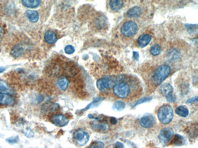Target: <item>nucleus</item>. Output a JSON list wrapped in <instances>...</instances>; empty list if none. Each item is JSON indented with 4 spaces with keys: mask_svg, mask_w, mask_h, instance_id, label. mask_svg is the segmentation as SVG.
<instances>
[{
    "mask_svg": "<svg viewBox=\"0 0 198 148\" xmlns=\"http://www.w3.org/2000/svg\"><path fill=\"white\" fill-rule=\"evenodd\" d=\"M42 108L45 112L52 113L55 112L58 109L59 105L56 103H47L43 105Z\"/></svg>",
    "mask_w": 198,
    "mask_h": 148,
    "instance_id": "obj_22",
    "label": "nucleus"
},
{
    "mask_svg": "<svg viewBox=\"0 0 198 148\" xmlns=\"http://www.w3.org/2000/svg\"><path fill=\"white\" fill-rule=\"evenodd\" d=\"M25 7L29 8H35L40 5L41 1L39 0H24L21 1Z\"/></svg>",
    "mask_w": 198,
    "mask_h": 148,
    "instance_id": "obj_23",
    "label": "nucleus"
},
{
    "mask_svg": "<svg viewBox=\"0 0 198 148\" xmlns=\"http://www.w3.org/2000/svg\"><path fill=\"white\" fill-rule=\"evenodd\" d=\"M109 4L112 10L115 11H117L122 8L124 5V2L119 0L111 1Z\"/></svg>",
    "mask_w": 198,
    "mask_h": 148,
    "instance_id": "obj_25",
    "label": "nucleus"
},
{
    "mask_svg": "<svg viewBox=\"0 0 198 148\" xmlns=\"http://www.w3.org/2000/svg\"><path fill=\"white\" fill-rule=\"evenodd\" d=\"M174 132L172 128L166 127L161 130L159 135L160 141L163 144H167L170 142L173 136Z\"/></svg>",
    "mask_w": 198,
    "mask_h": 148,
    "instance_id": "obj_10",
    "label": "nucleus"
},
{
    "mask_svg": "<svg viewBox=\"0 0 198 148\" xmlns=\"http://www.w3.org/2000/svg\"><path fill=\"white\" fill-rule=\"evenodd\" d=\"M185 143V140L184 138L180 135L177 134L174 135V137L173 136L170 144L175 146H179L183 145Z\"/></svg>",
    "mask_w": 198,
    "mask_h": 148,
    "instance_id": "obj_21",
    "label": "nucleus"
},
{
    "mask_svg": "<svg viewBox=\"0 0 198 148\" xmlns=\"http://www.w3.org/2000/svg\"><path fill=\"white\" fill-rule=\"evenodd\" d=\"M64 50L66 54L71 55L74 52L75 49L72 46L67 45L65 48Z\"/></svg>",
    "mask_w": 198,
    "mask_h": 148,
    "instance_id": "obj_35",
    "label": "nucleus"
},
{
    "mask_svg": "<svg viewBox=\"0 0 198 148\" xmlns=\"http://www.w3.org/2000/svg\"><path fill=\"white\" fill-rule=\"evenodd\" d=\"M133 58L135 60H138L139 57V54L137 52H133Z\"/></svg>",
    "mask_w": 198,
    "mask_h": 148,
    "instance_id": "obj_41",
    "label": "nucleus"
},
{
    "mask_svg": "<svg viewBox=\"0 0 198 148\" xmlns=\"http://www.w3.org/2000/svg\"><path fill=\"white\" fill-rule=\"evenodd\" d=\"M161 51V48L158 45H154L150 49V53L151 55L154 56L159 55Z\"/></svg>",
    "mask_w": 198,
    "mask_h": 148,
    "instance_id": "obj_28",
    "label": "nucleus"
},
{
    "mask_svg": "<svg viewBox=\"0 0 198 148\" xmlns=\"http://www.w3.org/2000/svg\"><path fill=\"white\" fill-rule=\"evenodd\" d=\"M26 15L29 21L33 23L37 22L39 18L38 12L35 10H28L26 12Z\"/></svg>",
    "mask_w": 198,
    "mask_h": 148,
    "instance_id": "obj_17",
    "label": "nucleus"
},
{
    "mask_svg": "<svg viewBox=\"0 0 198 148\" xmlns=\"http://www.w3.org/2000/svg\"><path fill=\"white\" fill-rule=\"evenodd\" d=\"M23 133L26 137L29 138H32L35 135V134H34L33 131L28 128H27L23 130Z\"/></svg>",
    "mask_w": 198,
    "mask_h": 148,
    "instance_id": "obj_32",
    "label": "nucleus"
},
{
    "mask_svg": "<svg viewBox=\"0 0 198 148\" xmlns=\"http://www.w3.org/2000/svg\"><path fill=\"white\" fill-rule=\"evenodd\" d=\"M5 68H4V67H1L0 68V73H1L3 72L5 70Z\"/></svg>",
    "mask_w": 198,
    "mask_h": 148,
    "instance_id": "obj_44",
    "label": "nucleus"
},
{
    "mask_svg": "<svg viewBox=\"0 0 198 148\" xmlns=\"http://www.w3.org/2000/svg\"><path fill=\"white\" fill-rule=\"evenodd\" d=\"M50 120L54 125L60 127L67 126L69 121V119L63 114L52 115Z\"/></svg>",
    "mask_w": 198,
    "mask_h": 148,
    "instance_id": "obj_9",
    "label": "nucleus"
},
{
    "mask_svg": "<svg viewBox=\"0 0 198 148\" xmlns=\"http://www.w3.org/2000/svg\"><path fill=\"white\" fill-rule=\"evenodd\" d=\"M142 90L139 81L133 77H118L117 83L113 88L115 96L126 100H132L138 97Z\"/></svg>",
    "mask_w": 198,
    "mask_h": 148,
    "instance_id": "obj_1",
    "label": "nucleus"
},
{
    "mask_svg": "<svg viewBox=\"0 0 198 148\" xmlns=\"http://www.w3.org/2000/svg\"><path fill=\"white\" fill-rule=\"evenodd\" d=\"M75 67L72 66H70L65 68V74L70 76H72L75 74L77 72L76 69Z\"/></svg>",
    "mask_w": 198,
    "mask_h": 148,
    "instance_id": "obj_29",
    "label": "nucleus"
},
{
    "mask_svg": "<svg viewBox=\"0 0 198 148\" xmlns=\"http://www.w3.org/2000/svg\"><path fill=\"white\" fill-rule=\"evenodd\" d=\"M15 103V100L14 97L8 94H0V104L4 105H13Z\"/></svg>",
    "mask_w": 198,
    "mask_h": 148,
    "instance_id": "obj_14",
    "label": "nucleus"
},
{
    "mask_svg": "<svg viewBox=\"0 0 198 148\" xmlns=\"http://www.w3.org/2000/svg\"><path fill=\"white\" fill-rule=\"evenodd\" d=\"M92 128L99 133H106L110 129V125L104 121L97 120L92 121L91 124Z\"/></svg>",
    "mask_w": 198,
    "mask_h": 148,
    "instance_id": "obj_8",
    "label": "nucleus"
},
{
    "mask_svg": "<svg viewBox=\"0 0 198 148\" xmlns=\"http://www.w3.org/2000/svg\"><path fill=\"white\" fill-rule=\"evenodd\" d=\"M125 106V103L124 101L120 100L117 101L114 103L112 108L113 110L120 111L124 108Z\"/></svg>",
    "mask_w": 198,
    "mask_h": 148,
    "instance_id": "obj_27",
    "label": "nucleus"
},
{
    "mask_svg": "<svg viewBox=\"0 0 198 148\" xmlns=\"http://www.w3.org/2000/svg\"><path fill=\"white\" fill-rule=\"evenodd\" d=\"M173 111L169 105H164L160 107L157 115L159 121L163 124H167L171 122L173 117Z\"/></svg>",
    "mask_w": 198,
    "mask_h": 148,
    "instance_id": "obj_4",
    "label": "nucleus"
},
{
    "mask_svg": "<svg viewBox=\"0 0 198 148\" xmlns=\"http://www.w3.org/2000/svg\"><path fill=\"white\" fill-rule=\"evenodd\" d=\"M29 46L26 41V39L17 41L16 43H12L10 47L9 53L11 56L15 58H19L25 56L26 51L29 48Z\"/></svg>",
    "mask_w": 198,
    "mask_h": 148,
    "instance_id": "obj_3",
    "label": "nucleus"
},
{
    "mask_svg": "<svg viewBox=\"0 0 198 148\" xmlns=\"http://www.w3.org/2000/svg\"><path fill=\"white\" fill-rule=\"evenodd\" d=\"M165 97L167 101L169 102H174L176 101V99H177L176 96L174 95L173 93L168 94Z\"/></svg>",
    "mask_w": 198,
    "mask_h": 148,
    "instance_id": "obj_37",
    "label": "nucleus"
},
{
    "mask_svg": "<svg viewBox=\"0 0 198 148\" xmlns=\"http://www.w3.org/2000/svg\"><path fill=\"white\" fill-rule=\"evenodd\" d=\"M142 12V9L141 7L135 6L130 8L127 11L126 15L129 18H136L141 16Z\"/></svg>",
    "mask_w": 198,
    "mask_h": 148,
    "instance_id": "obj_16",
    "label": "nucleus"
},
{
    "mask_svg": "<svg viewBox=\"0 0 198 148\" xmlns=\"http://www.w3.org/2000/svg\"><path fill=\"white\" fill-rule=\"evenodd\" d=\"M118 77L108 76L100 78L97 81L96 85L98 89L103 93H107L113 87L118 80Z\"/></svg>",
    "mask_w": 198,
    "mask_h": 148,
    "instance_id": "obj_5",
    "label": "nucleus"
},
{
    "mask_svg": "<svg viewBox=\"0 0 198 148\" xmlns=\"http://www.w3.org/2000/svg\"><path fill=\"white\" fill-rule=\"evenodd\" d=\"M138 30V25L135 22L129 21L125 22L121 27L120 32L125 37L130 38L134 36Z\"/></svg>",
    "mask_w": 198,
    "mask_h": 148,
    "instance_id": "obj_6",
    "label": "nucleus"
},
{
    "mask_svg": "<svg viewBox=\"0 0 198 148\" xmlns=\"http://www.w3.org/2000/svg\"><path fill=\"white\" fill-rule=\"evenodd\" d=\"M198 101V97H196L188 99L187 101V103H196Z\"/></svg>",
    "mask_w": 198,
    "mask_h": 148,
    "instance_id": "obj_39",
    "label": "nucleus"
},
{
    "mask_svg": "<svg viewBox=\"0 0 198 148\" xmlns=\"http://www.w3.org/2000/svg\"><path fill=\"white\" fill-rule=\"evenodd\" d=\"M171 72V69L168 65H162L157 66L150 74V83L154 86H159L170 75Z\"/></svg>",
    "mask_w": 198,
    "mask_h": 148,
    "instance_id": "obj_2",
    "label": "nucleus"
},
{
    "mask_svg": "<svg viewBox=\"0 0 198 148\" xmlns=\"http://www.w3.org/2000/svg\"><path fill=\"white\" fill-rule=\"evenodd\" d=\"M122 141L124 144V148H137L135 144L132 142L125 139H122Z\"/></svg>",
    "mask_w": 198,
    "mask_h": 148,
    "instance_id": "obj_33",
    "label": "nucleus"
},
{
    "mask_svg": "<svg viewBox=\"0 0 198 148\" xmlns=\"http://www.w3.org/2000/svg\"><path fill=\"white\" fill-rule=\"evenodd\" d=\"M5 141L10 144H14L17 143L19 141V137L18 136H13L6 138Z\"/></svg>",
    "mask_w": 198,
    "mask_h": 148,
    "instance_id": "obj_31",
    "label": "nucleus"
},
{
    "mask_svg": "<svg viewBox=\"0 0 198 148\" xmlns=\"http://www.w3.org/2000/svg\"><path fill=\"white\" fill-rule=\"evenodd\" d=\"M175 112L180 117H186L189 114V110L185 105H180L176 108Z\"/></svg>",
    "mask_w": 198,
    "mask_h": 148,
    "instance_id": "obj_24",
    "label": "nucleus"
},
{
    "mask_svg": "<svg viewBox=\"0 0 198 148\" xmlns=\"http://www.w3.org/2000/svg\"><path fill=\"white\" fill-rule=\"evenodd\" d=\"M45 41L49 44H52L56 42L57 38L56 34L52 31H47L44 36Z\"/></svg>",
    "mask_w": 198,
    "mask_h": 148,
    "instance_id": "obj_19",
    "label": "nucleus"
},
{
    "mask_svg": "<svg viewBox=\"0 0 198 148\" xmlns=\"http://www.w3.org/2000/svg\"><path fill=\"white\" fill-rule=\"evenodd\" d=\"M44 100V97L41 95H39L36 97V101L38 103H40Z\"/></svg>",
    "mask_w": 198,
    "mask_h": 148,
    "instance_id": "obj_40",
    "label": "nucleus"
},
{
    "mask_svg": "<svg viewBox=\"0 0 198 148\" xmlns=\"http://www.w3.org/2000/svg\"><path fill=\"white\" fill-rule=\"evenodd\" d=\"M159 90L161 93L166 97L168 94L173 93V89L170 84L165 83L162 84L160 87Z\"/></svg>",
    "mask_w": 198,
    "mask_h": 148,
    "instance_id": "obj_20",
    "label": "nucleus"
},
{
    "mask_svg": "<svg viewBox=\"0 0 198 148\" xmlns=\"http://www.w3.org/2000/svg\"><path fill=\"white\" fill-rule=\"evenodd\" d=\"M152 100V98L151 97H148L145 98H142L140 99L138 101H137V103L135 104L134 107L141 104L142 103H145V102H148V101H150Z\"/></svg>",
    "mask_w": 198,
    "mask_h": 148,
    "instance_id": "obj_36",
    "label": "nucleus"
},
{
    "mask_svg": "<svg viewBox=\"0 0 198 148\" xmlns=\"http://www.w3.org/2000/svg\"><path fill=\"white\" fill-rule=\"evenodd\" d=\"M72 137L76 144L80 146L86 145L90 138L89 133L82 128L76 130L73 133Z\"/></svg>",
    "mask_w": 198,
    "mask_h": 148,
    "instance_id": "obj_7",
    "label": "nucleus"
},
{
    "mask_svg": "<svg viewBox=\"0 0 198 148\" xmlns=\"http://www.w3.org/2000/svg\"><path fill=\"white\" fill-rule=\"evenodd\" d=\"M104 145L101 142H94L91 145L89 148H104Z\"/></svg>",
    "mask_w": 198,
    "mask_h": 148,
    "instance_id": "obj_34",
    "label": "nucleus"
},
{
    "mask_svg": "<svg viewBox=\"0 0 198 148\" xmlns=\"http://www.w3.org/2000/svg\"><path fill=\"white\" fill-rule=\"evenodd\" d=\"M69 84L68 80L65 77H60L58 78L57 82L58 88L61 90H65L67 88Z\"/></svg>",
    "mask_w": 198,
    "mask_h": 148,
    "instance_id": "obj_18",
    "label": "nucleus"
},
{
    "mask_svg": "<svg viewBox=\"0 0 198 148\" xmlns=\"http://www.w3.org/2000/svg\"><path fill=\"white\" fill-rule=\"evenodd\" d=\"M188 31L190 34H194L197 31V25L188 24L186 25Z\"/></svg>",
    "mask_w": 198,
    "mask_h": 148,
    "instance_id": "obj_30",
    "label": "nucleus"
},
{
    "mask_svg": "<svg viewBox=\"0 0 198 148\" xmlns=\"http://www.w3.org/2000/svg\"><path fill=\"white\" fill-rule=\"evenodd\" d=\"M3 34H4V31H3V29L0 27V41L2 40L3 38Z\"/></svg>",
    "mask_w": 198,
    "mask_h": 148,
    "instance_id": "obj_43",
    "label": "nucleus"
},
{
    "mask_svg": "<svg viewBox=\"0 0 198 148\" xmlns=\"http://www.w3.org/2000/svg\"><path fill=\"white\" fill-rule=\"evenodd\" d=\"M103 98H97L94 99V100L90 103L83 110H86L88 109L89 108H95L97 107L100 104L101 101L103 100Z\"/></svg>",
    "mask_w": 198,
    "mask_h": 148,
    "instance_id": "obj_26",
    "label": "nucleus"
},
{
    "mask_svg": "<svg viewBox=\"0 0 198 148\" xmlns=\"http://www.w3.org/2000/svg\"><path fill=\"white\" fill-rule=\"evenodd\" d=\"M115 148H124V143L117 142L114 144Z\"/></svg>",
    "mask_w": 198,
    "mask_h": 148,
    "instance_id": "obj_38",
    "label": "nucleus"
},
{
    "mask_svg": "<svg viewBox=\"0 0 198 148\" xmlns=\"http://www.w3.org/2000/svg\"><path fill=\"white\" fill-rule=\"evenodd\" d=\"M0 94L12 95L14 94V91L6 82L0 80Z\"/></svg>",
    "mask_w": 198,
    "mask_h": 148,
    "instance_id": "obj_15",
    "label": "nucleus"
},
{
    "mask_svg": "<svg viewBox=\"0 0 198 148\" xmlns=\"http://www.w3.org/2000/svg\"><path fill=\"white\" fill-rule=\"evenodd\" d=\"M110 121V123L113 125H116L117 123V121L116 118L113 117L111 118Z\"/></svg>",
    "mask_w": 198,
    "mask_h": 148,
    "instance_id": "obj_42",
    "label": "nucleus"
},
{
    "mask_svg": "<svg viewBox=\"0 0 198 148\" xmlns=\"http://www.w3.org/2000/svg\"><path fill=\"white\" fill-rule=\"evenodd\" d=\"M154 118L151 115H146L141 118L139 120V123L142 127L148 128L153 126L154 124Z\"/></svg>",
    "mask_w": 198,
    "mask_h": 148,
    "instance_id": "obj_11",
    "label": "nucleus"
},
{
    "mask_svg": "<svg viewBox=\"0 0 198 148\" xmlns=\"http://www.w3.org/2000/svg\"><path fill=\"white\" fill-rule=\"evenodd\" d=\"M181 53L178 49L172 48L167 51L166 56L167 59L170 61H174L180 58Z\"/></svg>",
    "mask_w": 198,
    "mask_h": 148,
    "instance_id": "obj_12",
    "label": "nucleus"
},
{
    "mask_svg": "<svg viewBox=\"0 0 198 148\" xmlns=\"http://www.w3.org/2000/svg\"><path fill=\"white\" fill-rule=\"evenodd\" d=\"M152 39L151 35L148 34H143L137 40V44L139 47L143 48L147 46Z\"/></svg>",
    "mask_w": 198,
    "mask_h": 148,
    "instance_id": "obj_13",
    "label": "nucleus"
}]
</instances>
